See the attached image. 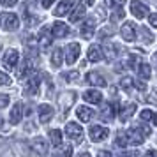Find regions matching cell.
<instances>
[{
    "instance_id": "1",
    "label": "cell",
    "mask_w": 157,
    "mask_h": 157,
    "mask_svg": "<svg viewBox=\"0 0 157 157\" xmlns=\"http://www.w3.org/2000/svg\"><path fill=\"white\" fill-rule=\"evenodd\" d=\"M30 148H32V152H34L37 157H44L48 154V143H46L44 138L37 136V138H34V140L30 141Z\"/></svg>"
},
{
    "instance_id": "2",
    "label": "cell",
    "mask_w": 157,
    "mask_h": 157,
    "mask_svg": "<svg viewBox=\"0 0 157 157\" xmlns=\"http://www.w3.org/2000/svg\"><path fill=\"white\" fill-rule=\"evenodd\" d=\"M0 25L6 30H18L20 27V20L16 14H11V13H4L0 14Z\"/></svg>"
},
{
    "instance_id": "3",
    "label": "cell",
    "mask_w": 157,
    "mask_h": 157,
    "mask_svg": "<svg viewBox=\"0 0 157 157\" xmlns=\"http://www.w3.org/2000/svg\"><path fill=\"white\" fill-rule=\"evenodd\" d=\"M120 34H122V37H124V39H125L127 43H132V41H136V36H138V29H136V23H132V21H125L124 25H122Z\"/></svg>"
},
{
    "instance_id": "4",
    "label": "cell",
    "mask_w": 157,
    "mask_h": 157,
    "mask_svg": "<svg viewBox=\"0 0 157 157\" xmlns=\"http://www.w3.org/2000/svg\"><path fill=\"white\" fill-rule=\"evenodd\" d=\"M65 136L72 140V141H79L81 138H83V129L79 127L76 122H69L67 125H65Z\"/></svg>"
},
{
    "instance_id": "5",
    "label": "cell",
    "mask_w": 157,
    "mask_h": 157,
    "mask_svg": "<svg viewBox=\"0 0 157 157\" xmlns=\"http://www.w3.org/2000/svg\"><path fill=\"white\" fill-rule=\"evenodd\" d=\"M18 60H20V53H18V50H7L6 53H4V65H6V69H9V71H13L16 65H18Z\"/></svg>"
},
{
    "instance_id": "6",
    "label": "cell",
    "mask_w": 157,
    "mask_h": 157,
    "mask_svg": "<svg viewBox=\"0 0 157 157\" xmlns=\"http://www.w3.org/2000/svg\"><path fill=\"white\" fill-rule=\"evenodd\" d=\"M79 51H81L79 44L78 43H71L69 46H67V50H65V62H67L69 65H72L76 60H78Z\"/></svg>"
},
{
    "instance_id": "7",
    "label": "cell",
    "mask_w": 157,
    "mask_h": 157,
    "mask_svg": "<svg viewBox=\"0 0 157 157\" xmlns=\"http://www.w3.org/2000/svg\"><path fill=\"white\" fill-rule=\"evenodd\" d=\"M117 106H118V104H117V102H113V104H111V102H108V104H104V106H102V109H101V120L102 122H111L115 118V113H117Z\"/></svg>"
},
{
    "instance_id": "8",
    "label": "cell",
    "mask_w": 157,
    "mask_h": 157,
    "mask_svg": "<svg viewBox=\"0 0 157 157\" xmlns=\"http://www.w3.org/2000/svg\"><path fill=\"white\" fill-rule=\"evenodd\" d=\"M79 34H81V37H83V39H92L94 34H95V20H94V18L85 20L83 27L79 29Z\"/></svg>"
},
{
    "instance_id": "9",
    "label": "cell",
    "mask_w": 157,
    "mask_h": 157,
    "mask_svg": "<svg viewBox=\"0 0 157 157\" xmlns=\"http://www.w3.org/2000/svg\"><path fill=\"white\" fill-rule=\"evenodd\" d=\"M131 13L136 16V18H147L148 16V7L143 4V2H138V0H132L131 2Z\"/></svg>"
},
{
    "instance_id": "10",
    "label": "cell",
    "mask_w": 157,
    "mask_h": 157,
    "mask_svg": "<svg viewBox=\"0 0 157 157\" xmlns=\"http://www.w3.org/2000/svg\"><path fill=\"white\" fill-rule=\"evenodd\" d=\"M108 134H109V131L106 127H102V125H94L90 127V140L92 141H102V140H106Z\"/></svg>"
},
{
    "instance_id": "11",
    "label": "cell",
    "mask_w": 157,
    "mask_h": 157,
    "mask_svg": "<svg viewBox=\"0 0 157 157\" xmlns=\"http://www.w3.org/2000/svg\"><path fill=\"white\" fill-rule=\"evenodd\" d=\"M125 136H127L129 145H141L143 140H145V136H143L136 127H132V129H129V131H125Z\"/></svg>"
},
{
    "instance_id": "12",
    "label": "cell",
    "mask_w": 157,
    "mask_h": 157,
    "mask_svg": "<svg viewBox=\"0 0 157 157\" xmlns=\"http://www.w3.org/2000/svg\"><path fill=\"white\" fill-rule=\"evenodd\" d=\"M51 34L53 37H65L69 36V27L64 21H55L51 25Z\"/></svg>"
},
{
    "instance_id": "13",
    "label": "cell",
    "mask_w": 157,
    "mask_h": 157,
    "mask_svg": "<svg viewBox=\"0 0 157 157\" xmlns=\"http://www.w3.org/2000/svg\"><path fill=\"white\" fill-rule=\"evenodd\" d=\"M85 13H86V7L83 6V4H74V7H72V11H71V14H69V21H71V23L79 21V20L85 16Z\"/></svg>"
},
{
    "instance_id": "14",
    "label": "cell",
    "mask_w": 157,
    "mask_h": 157,
    "mask_svg": "<svg viewBox=\"0 0 157 157\" xmlns=\"http://www.w3.org/2000/svg\"><path fill=\"white\" fill-rule=\"evenodd\" d=\"M53 115H55V109L50 106V104H41L39 106V120L46 124V122H50L53 118Z\"/></svg>"
},
{
    "instance_id": "15",
    "label": "cell",
    "mask_w": 157,
    "mask_h": 157,
    "mask_svg": "<svg viewBox=\"0 0 157 157\" xmlns=\"http://www.w3.org/2000/svg\"><path fill=\"white\" fill-rule=\"evenodd\" d=\"M53 41V34H51V30L48 27H44L41 32H39V46L41 48H48Z\"/></svg>"
},
{
    "instance_id": "16",
    "label": "cell",
    "mask_w": 157,
    "mask_h": 157,
    "mask_svg": "<svg viewBox=\"0 0 157 157\" xmlns=\"http://www.w3.org/2000/svg\"><path fill=\"white\" fill-rule=\"evenodd\" d=\"M23 118V104L21 102H16L13 109H11V115H9V120L11 124H20Z\"/></svg>"
},
{
    "instance_id": "17",
    "label": "cell",
    "mask_w": 157,
    "mask_h": 157,
    "mask_svg": "<svg viewBox=\"0 0 157 157\" xmlns=\"http://www.w3.org/2000/svg\"><path fill=\"white\" fill-rule=\"evenodd\" d=\"M39 85H41V78L39 76H32V78L27 81V86H25V94L27 95H34V94H37V90H39Z\"/></svg>"
},
{
    "instance_id": "18",
    "label": "cell",
    "mask_w": 157,
    "mask_h": 157,
    "mask_svg": "<svg viewBox=\"0 0 157 157\" xmlns=\"http://www.w3.org/2000/svg\"><path fill=\"white\" fill-rule=\"evenodd\" d=\"M74 4H76V0H64V2H60V4H58V7L55 9V16L67 14V13L74 7Z\"/></svg>"
},
{
    "instance_id": "19",
    "label": "cell",
    "mask_w": 157,
    "mask_h": 157,
    "mask_svg": "<svg viewBox=\"0 0 157 157\" xmlns=\"http://www.w3.org/2000/svg\"><path fill=\"white\" fill-rule=\"evenodd\" d=\"M76 115H78V118L81 122H90L95 113H94L90 108H86V106H78L76 108Z\"/></svg>"
},
{
    "instance_id": "20",
    "label": "cell",
    "mask_w": 157,
    "mask_h": 157,
    "mask_svg": "<svg viewBox=\"0 0 157 157\" xmlns=\"http://www.w3.org/2000/svg\"><path fill=\"white\" fill-rule=\"evenodd\" d=\"M83 99H85L86 102H90V104H99L101 101H102V94H101L99 90H86V92L83 94Z\"/></svg>"
},
{
    "instance_id": "21",
    "label": "cell",
    "mask_w": 157,
    "mask_h": 157,
    "mask_svg": "<svg viewBox=\"0 0 157 157\" xmlns=\"http://www.w3.org/2000/svg\"><path fill=\"white\" fill-rule=\"evenodd\" d=\"M86 79H88V83L90 85H94V86H106V79L101 76L99 72H88L86 74Z\"/></svg>"
},
{
    "instance_id": "22",
    "label": "cell",
    "mask_w": 157,
    "mask_h": 157,
    "mask_svg": "<svg viewBox=\"0 0 157 157\" xmlns=\"http://www.w3.org/2000/svg\"><path fill=\"white\" fill-rule=\"evenodd\" d=\"M102 50H101L99 46H90V50H88V60L90 62H99V60H102Z\"/></svg>"
},
{
    "instance_id": "23",
    "label": "cell",
    "mask_w": 157,
    "mask_h": 157,
    "mask_svg": "<svg viewBox=\"0 0 157 157\" xmlns=\"http://www.w3.org/2000/svg\"><path fill=\"white\" fill-rule=\"evenodd\" d=\"M134 111H136V104H134V102H129L127 106H125V108L120 111V120H122V122L129 120V118L134 115Z\"/></svg>"
},
{
    "instance_id": "24",
    "label": "cell",
    "mask_w": 157,
    "mask_h": 157,
    "mask_svg": "<svg viewBox=\"0 0 157 157\" xmlns=\"http://www.w3.org/2000/svg\"><path fill=\"white\" fill-rule=\"evenodd\" d=\"M29 74H32V62H30L29 58H25L23 60V65L20 67V71H18V78H25Z\"/></svg>"
},
{
    "instance_id": "25",
    "label": "cell",
    "mask_w": 157,
    "mask_h": 157,
    "mask_svg": "<svg viewBox=\"0 0 157 157\" xmlns=\"http://www.w3.org/2000/svg\"><path fill=\"white\" fill-rule=\"evenodd\" d=\"M76 97V94L74 92H65L60 95V104H62V108H64V111L67 109V106H71L72 104V99Z\"/></svg>"
},
{
    "instance_id": "26",
    "label": "cell",
    "mask_w": 157,
    "mask_h": 157,
    "mask_svg": "<svg viewBox=\"0 0 157 157\" xmlns=\"http://www.w3.org/2000/svg\"><path fill=\"white\" fill-rule=\"evenodd\" d=\"M138 74L141 76L143 79H148L152 76V69H150L148 64H140L138 65Z\"/></svg>"
},
{
    "instance_id": "27",
    "label": "cell",
    "mask_w": 157,
    "mask_h": 157,
    "mask_svg": "<svg viewBox=\"0 0 157 157\" xmlns=\"http://www.w3.org/2000/svg\"><path fill=\"white\" fill-rule=\"evenodd\" d=\"M51 64L55 65V67H58V65L62 64V50L60 48L53 50V53H51Z\"/></svg>"
},
{
    "instance_id": "28",
    "label": "cell",
    "mask_w": 157,
    "mask_h": 157,
    "mask_svg": "<svg viewBox=\"0 0 157 157\" xmlns=\"http://www.w3.org/2000/svg\"><path fill=\"white\" fill-rule=\"evenodd\" d=\"M50 140H51V143H53L55 147H58V145L62 143V132H60L58 129H53V131H50Z\"/></svg>"
},
{
    "instance_id": "29",
    "label": "cell",
    "mask_w": 157,
    "mask_h": 157,
    "mask_svg": "<svg viewBox=\"0 0 157 157\" xmlns=\"http://www.w3.org/2000/svg\"><path fill=\"white\" fill-rule=\"evenodd\" d=\"M140 36H141V41L145 44H148V43L154 41V36L150 34V30L147 29V27H141V29H140Z\"/></svg>"
},
{
    "instance_id": "30",
    "label": "cell",
    "mask_w": 157,
    "mask_h": 157,
    "mask_svg": "<svg viewBox=\"0 0 157 157\" xmlns=\"http://www.w3.org/2000/svg\"><path fill=\"white\" fill-rule=\"evenodd\" d=\"M104 53H106L108 60H113V58L117 57V48H115L113 44H106V46H104Z\"/></svg>"
},
{
    "instance_id": "31",
    "label": "cell",
    "mask_w": 157,
    "mask_h": 157,
    "mask_svg": "<svg viewBox=\"0 0 157 157\" xmlns=\"http://www.w3.org/2000/svg\"><path fill=\"white\" fill-rule=\"evenodd\" d=\"M117 145H118V147H122V148H124V147H127V145H129L125 132H120V134L117 136Z\"/></svg>"
},
{
    "instance_id": "32",
    "label": "cell",
    "mask_w": 157,
    "mask_h": 157,
    "mask_svg": "<svg viewBox=\"0 0 157 157\" xmlns=\"http://www.w3.org/2000/svg\"><path fill=\"white\" fill-rule=\"evenodd\" d=\"M120 86H122V90H129V88L132 86V79L129 78V76L122 78V79H120Z\"/></svg>"
},
{
    "instance_id": "33",
    "label": "cell",
    "mask_w": 157,
    "mask_h": 157,
    "mask_svg": "<svg viewBox=\"0 0 157 157\" xmlns=\"http://www.w3.org/2000/svg\"><path fill=\"white\" fill-rule=\"evenodd\" d=\"M140 65V58L136 55H129L127 57V67H138Z\"/></svg>"
},
{
    "instance_id": "34",
    "label": "cell",
    "mask_w": 157,
    "mask_h": 157,
    "mask_svg": "<svg viewBox=\"0 0 157 157\" xmlns=\"http://www.w3.org/2000/svg\"><path fill=\"white\" fill-rule=\"evenodd\" d=\"M115 30L111 29V27H102V29L99 30V36L101 37H108V36H113Z\"/></svg>"
},
{
    "instance_id": "35",
    "label": "cell",
    "mask_w": 157,
    "mask_h": 157,
    "mask_svg": "<svg viewBox=\"0 0 157 157\" xmlns=\"http://www.w3.org/2000/svg\"><path fill=\"white\" fill-rule=\"evenodd\" d=\"M64 78L67 79V81H74V79L79 78V72L78 71H69L67 74H64Z\"/></svg>"
},
{
    "instance_id": "36",
    "label": "cell",
    "mask_w": 157,
    "mask_h": 157,
    "mask_svg": "<svg viewBox=\"0 0 157 157\" xmlns=\"http://www.w3.org/2000/svg\"><path fill=\"white\" fill-rule=\"evenodd\" d=\"M11 83V78H9L6 72H2L0 71V86H4V85H9Z\"/></svg>"
},
{
    "instance_id": "37",
    "label": "cell",
    "mask_w": 157,
    "mask_h": 157,
    "mask_svg": "<svg viewBox=\"0 0 157 157\" xmlns=\"http://www.w3.org/2000/svg\"><path fill=\"white\" fill-rule=\"evenodd\" d=\"M62 157H72V147L71 145L62 147Z\"/></svg>"
},
{
    "instance_id": "38",
    "label": "cell",
    "mask_w": 157,
    "mask_h": 157,
    "mask_svg": "<svg viewBox=\"0 0 157 157\" xmlns=\"http://www.w3.org/2000/svg\"><path fill=\"white\" fill-rule=\"evenodd\" d=\"M140 117H141V120H152V117H154V113H152L150 109H143L141 113H140Z\"/></svg>"
},
{
    "instance_id": "39",
    "label": "cell",
    "mask_w": 157,
    "mask_h": 157,
    "mask_svg": "<svg viewBox=\"0 0 157 157\" xmlns=\"http://www.w3.org/2000/svg\"><path fill=\"white\" fill-rule=\"evenodd\" d=\"M111 16H113L115 21H117V20H122V16H124V9L122 7H115V13Z\"/></svg>"
},
{
    "instance_id": "40",
    "label": "cell",
    "mask_w": 157,
    "mask_h": 157,
    "mask_svg": "<svg viewBox=\"0 0 157 157\" xmlns=\"http://www.w3.org/2000/svg\"><path fill=\"white\" fill-rule=\"evenodd\" d=\"M9 104V95H6V94H0V109L2 108H6Z\"/></svg>"
},
{
    "instance_id": "41",
    "label": "cell",
    "mask_w": 157,
    "mask_h": 157,
    "mask_svg": "<svg viewBox=\"0 0 157 157\" xmlns=\"http://www.w3.org/2000/svg\"><path fill=\"white\" fill-rule=\"evenodd\" d=\"M136 129H138V131H140V132H141L145 138H147V136H150V132H152V131H150L147 125H136Z\"/></svg>"
},
{
    "instance_id": "42",
    "label": "cell",
    "mask_w": 157,
    "mask_h": 157,
    "mask_svg": "<svg viewBox=\"0 0 157 157\" xmlns=\"http://www.w3.org/2000/svg\"><path fill=\"white\" fill-rule=\"evenodd\" d=\"M147 102H150V104H157V88L150 94L148 97H147Z\"/></svg>"
},
{
    "instance_id": "43",
    "label": "cell",
    "mask_w": 157,
    "mask_h": 157,
    "mask_svg": "<svg viewBox=\"0 0 157 157\" xmlns=\"http://www.w3.org/2000/svg\"><path fill=\"white\" fill-rule=\"evenodd\" d=\"M0 4L4 7H14L16 4H18V0H0Z\"/></svg>"
},
{
    "instance_id": "44",
    "label": "cell",
    "mask_w": 157,
    "mask_h": 157,
    "mask_svg": "<svg viewBox=\"0 0 157 157\" xmlns=\"http://www.w3.org/2000/svg\"><path fill=\"white\" fill-rule=\"evenodd\" d=\"M148 21H150V25H152L154 29H157V13H154V14L148 16Z\"/></svg>"
},
{
    "instance_id": "45",
    "label": "cell",
    "mask_w": 157,
    "mask_h": 157,
    "mask_svg": "<svg viewBox=\"0 0 157 157\" xmlns=\"http://www.w3.org/2000/svg\"><path fill=\"white\" fill-rule=\"evenodd\" d=\"M125 0H111V7H122Z\"/></svg>"
},
{
    "instance_id": "46",
    "label": "cell",
    "mask_w": 157,
    "mask_h": 157,
    "mask_svg": "<svg viewBox=\"0 0 157 157\" xmlns=\"http://www.w3.org/2000/svg\"><path fill=\"white\" fill-rule=\"evenodd\" d=\"M97 157H113V155H111V152H106V150H101L99 154H97Z\"/></svg>"
},
{
    "instance_id": "47",
    "label": "cell",
    "mask_w": 157,
    "mask_h": 157,
    "mask_svg": "<svg viewBox=\"0 0 157 157\" xmlns=\"http://www.w3.org/2000/svg\"><path fill=\"white\" fill-rule=\"evenodd\" d=\"M145 157H157V150H148L145 154Z\"/></svg>"
},
{
    "instance_id": "48",
    "label": "cell",
    "mask_w": 157,
    "mask_h": 157,
    "mask_svg": "<svg viewBox=\"0 0 157 157\" xmlns=\"http://www.w3.org/2000/svg\"><path fill=\"white\" fill-rule=\"evenodd\" d=\"M53 2H55V0H43V7H51Z\"/></svg>"
},
{
    "instance_id": "49",
    "label": "cell",
    "mask_w": 157,
    "mask_h": 157,
    "mask_svg": "<svg viewBox=\"0 0 157 157\" xmlns=\"http://www.w3.org/2000/svg\"><path fill=\"white\" fill-rule=\"evenodd\" d=\"M125 157H140V152H127Z\"/></svg>"
},
{
    "instance_id": "50",
    "label": "cell",
    "mask_w": 157,
    "mask_h": 157,
    "mask_svg": "<svg viewBox=\"0 0 157 157\" xmlns=\"http://www.w3.org/2000/svg\"><path fill=\"white\" fill-rule=\"evenodd\" d=\"M136 86H138V90H145V83H141V81H138Z\"/></svg>"
},
{
    "instance_id": "51",
    "label": "cell",
    "mask_w": 157,
    "mask_h": 157,
    "mask_svg": "<svg viewBox=\"0 0 157 157\" xmlns=\"http://www.w3.org/2000/svg\"><path fill=\"white\" fill-rule=\"evenodd\" d=\"M78 157H90V154H88V152H81Z\"/></svg>"
},
{
    "instance_id": "52",
    "label": "cell",
    "mask_w": 157,
    "mask_h": 157,
    "mask_svg": "<svg viewBox=\"0 0 157 157\" xmlns=\"http://www.w3.org/2000/svg\"><path fill=\"white\" fill-rule=\"evenodd\" d=\"M154 65H155V69H157V51L154 53Z\"/></svg>"
},
{
    "instance_id": "53",
    "label": "cell",
    "mask_w": 157,
    "mask_h": 157,
    "mask_svg": "<svg viewBox=\"0 0 157 157\" xmlns=\"http://www.w3.org/2000/svg\"><path fill=\"white\" fill-rule=\"evenodd\" d=\"M152 122L157 125V113H154V117H152Z\"/></svg>"
},
{
    "instance_id": "54",
    "label": "cell",
    "mask_w": 157,
    "mask_h": 157,
    "mask_svg": "<svg viewBox=\"0 0 157 157\" xmlns=\"http://www.w3.org/2000/svg\"><path fill=\"white\" fill-rule=\"evenodd\" d=\"M86 2V6H94V0H85Z\"/></svg>"
},
{
    "instance_id": "55",
    "label": "cell",
    "mask_w": 157,
    "mask_h": 157,
    "mask_svg": "<svg viewBox=\"0 0 157 157\" xmlns=\"http://www.w3.org/2000/svg\"><path fill=\"white\" fill-rule=\"evenodd\" d=\"M0 125H2V118H0Z\"/></svg>"
}]
</instances>
